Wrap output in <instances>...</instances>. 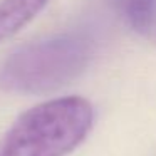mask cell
Listing matches in <instances>:
<instances>
[{"instance_id":"cell-3","label":"cell","mask_w":156,"mask_h":156,"mask_svg":"<svg viewBox=\"0 0 156 156\" xmlns=\"http://www.w3.org/2000/svg\"><path fill=\"white\" fill-rule=\"evenodd\" d=\"M129 24V27L143 39L156 45V0H112Z\"/></svg>"},{"instance_id":"cell-2","label":"cell","mask_w":156,"mask_h":156,"mask_svg":"<svg viewBox=\"0 0 156 156\" xmlns=\"http://www.w3.org/2000/svg\"><path fill=\"white\" fill-rule=\"evenodd\" d=\"M92 54V39L77 32L22 45L0 67V87L17 94L54 91L79 77Z\"/></svg>"},{"instance_id":"cell-1","label":"cell","mask_w":156,"mask_h":156,"mask_svg":"<svg viewBox=\"0 0 156 156\" xmlns=\"http://www.w3.org/2000/svg\"><path fill=\"white\" fill-rule=\"evenodd\" d=\"M94 122L87 99L67 96L22 112L0 138V156H66L86 139Z\"/></svg>"},{"instance_id":"cell-4","label":"cell","mask_w":156,"mask_h":156,"mask_svg":"<svg viewBox=\"0 0 156 156\" xmlns=\"http://www.w3.org/2000/svg\"><path fill=\"white\" fill-rule=\"evenodd\" d=\"M49 0H2L0 2V42L27 25Z\"/></svg>"}]
</instances>
